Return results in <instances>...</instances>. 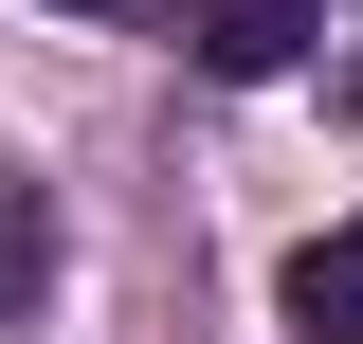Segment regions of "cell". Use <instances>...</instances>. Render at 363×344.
Here are the masks:
<instances>
[{
	"mask_svg": "<svg viewBox=\"0 0 363 344\" xmlns=\"http://www.w3.org/2000/svg\"><path fill=\"white\" fill-rule=\"evenodd\" d=\"M37 290H55V200L0 164V326H37Z\"/></svg>",
	"mask_w": 363,
	"mask_h": 344,
	"instance_id": "3957f363",
	"label": "cell"
},
{
	"mask_svg": "<svg viewBox=\"0 0 363 344\" xmlns=\"http://www.w3.org/2000/svg\"><path fill=\"white\" fill-rule=\"evenodd\" d=\"M73 18H145V0H73Z\"/></svg>",
	"mask_w": 363,
	"mask_h": 344,
	"instance_id": "277c9868",
	"label": "cell"
},
{
	"mask_svg": "<svg viewBox=\"0 0 363 344\" xmlns=\"http://www.w3.org/2000/svg\"><path fill=\"white\" fill-rule=\"evenodd\" d=\"M309 37H327V0H182V55H200V73H236V91L291 73Z\"/></svg>",
	"mask_w": 363,
	"mask_h": 344,
	"instance_id": "6da1fadb",
	"label": "cell"
},
{
	"mask_svg": "<svg viewBox=\"0 0 363 344\" xmlns=\"http://www.w3.org/2000/svg\"><path fill=\"white\" fill-rule=\"evenodd\" d=\"M272 326H291V344H363V217L309 236V254L272 272Z\"/></svg>",
	"mask_w": 363,
	"mask_h": 344,
	"instance_id": "7a4b0ae2",
	"label": "cell"
}]
</instances>
